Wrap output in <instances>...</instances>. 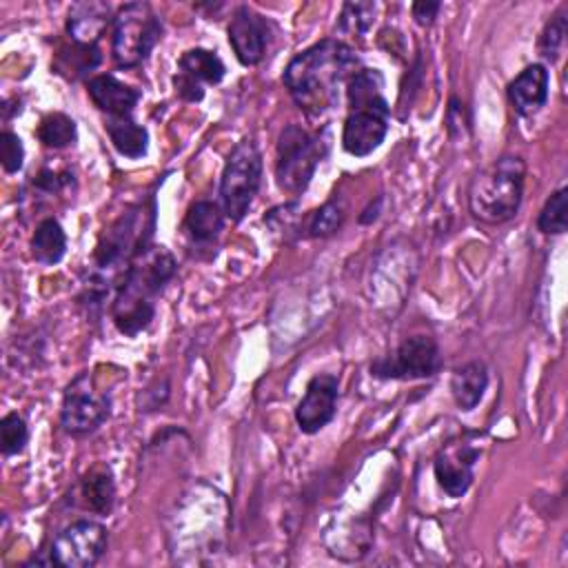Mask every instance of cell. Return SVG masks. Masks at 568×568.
Instances as JSON below:
<instances>
[{
  "mask_svg": "<svg viewBox=\"0 0 568 568\" xmlns=\"http://www.w3.org/2000/svg\"><path fill=\"white\" fill-rule=\"evenodd\" d=\"M537 229L546 235H559L568 229V189H557L537 215Z\"/></svg>",
  "mask_w": 568,
  "mask_h": 568,
  "instance_id": "26",
  "label": "cell"
},
{
  "mask_svg": "<svg viewBox=\"0 0 568 568\" xmlns=\"http://www.w3.org/2000/svg\"><path fill=\"white\" fill-rule=\"evenodd\" d=\"M359 60L342 40L326 38L291 58L282 82L293 102L311 118L337 106L342 89L359 71Z\"/></svg>",
  "mask_w": 568,
  "mask_h": 568,
  "instance_id": "1",
  "label": "cell"
},
{
  "mask_svg": "<svg viewBox=\"0 0 568 568\" xmlns=\"http://www.w3.org/2000/svg\"><path fill=\"white\" fill-rule=\"evenodd\" d=\"M111 144L115 146V151L124 158L138 160L142 155H146L149 151V131L138 124L131 115H122V118H106L104 124Z\"/></svg>",
  "mask_w": 568,
  "mask_h": 568,
  "instance_id": "20",
  "label": "cell"
},
{
  "mask_svg": "<svg viewBox=\"0 0 568 568\" xmlns=\"http://www.w3.org/2000/svg\"><path fill=\"white\" fill-rule=\"evenodd\" d=\"M111 18V7L100 0H84L71 4L67 13V33L75 44L93 47L106 31Z\"/></svg>",
  "mask_w": 568,
  "mask_h": 568,
  "instance_id": "16",
  "label": "cell"
},
{
  "mask_svg": "<svg viewBox=\"0 0 568 568\" xmlns=\"http://www.w3.org/2000/svg\"><path fill=\"white\" fill-rule=\"evenodd\" d=\"M155 229V202L153 197L149 204L140 202L129 206L118 220H113L98 240L93 260L100 273V282L104 284L111 275L120 277L129 268V264L151 246V233Z\"/></svg>",
  "mask_w": 568,
  "mask_h": 568,
  "instance_id": "5",
  "label": "cell"
},
{
  "mask_svg": "<svg viewBox=\"0 0 568 568\" xmlns=\"http://www.w3.org/2000/svg\"><path fill=\"white\" fill-rule=\"evenodd\" d=\"M87 91L93 100V104L104 111L109 118H122V115H131L135 104L140 102L142 93L129 84H124L122 80H118L111 73H102L95 75L87 82Z\"/></svg>",
  "mask_w": 568,
  "mask_h": 568,
  "instance_id": "17",
  "label": "cell"
},
{
  "mask_svg": "<svg viewBox=\"0 0 568 568\" xmlns=\"http://www.w3.org/2000/svg\"><path fill=\"white\" fill-rule=\"evenodd\" d=\"M80 493L89 510L100 515L111 513L115 501V484L111 468L106 464H95L93 468H89L80 481Z\"/></svg>",
  "mask_w": 568,
  "mask_h": 568,
  "instance_id": "22",
  "label": "cell"
},
{
  "mask_svg": "<svg viewBox=\"0 0 568 568\" xmlns=\"http://www.w3.org/2000/svg\"><path fill=\"white\" fill-rule=\"evenodd\" d=\"M0 162L7 173H18L24 162V146L22 140L13 131L0 133Z\"/></svg>",
  "mask_w": 568,
  "mask_h": 568,
  "instance_id": "31",
  "label": "cell"
},
{
  "mask_svg": "<svg viewBox=\"0 0 568 568\" xmlns=\"http://www.w3.org/2000/svg\"><path fill=\"white\" fill-rule=\"evenodd\" d=\"M268 36H271V24L255 9L242 4L233 11L229 22V42L240 64L244 67L257 64L266 53Z\"/></svg>",
  "mask_w": 568,
  "mask_h": 568,
  "instance_id": "14",
  "label": "cell"
},
{
  "mask_svg": "<svg viewBox=\"0 0 568 568\" xmlns=\"http://www.w3.org/2000/svg\"><path fill=\"white\" fill-rule=\"evenodd\" d=\"M226 75V67L215 51L195 47L180 55L178 73L173 75L175 93L186 102L204 98V84H217Z\"/></svg>",
  "mask_w": 568,
  "mask_h": 568,
  "instance_id": "12",
  "label": "cell"
},
{
  "mask_svg": "<svg viewBox=\"0 0 568 568\" xmlns=\"http://www.w3.org/2000/svg\"><path fill=\"white\" fill-rule=\"evenodd\" d=\"M339 379L331 373H320L311 377L302 399L295 406V422L302 433L313 435L320 433L337 410Z\"/></svg>",
  "mask_w": 568,
  "mask_h": 568,
  "instance_id": "13",
  "label": "cell"
},
{
  "mask_svg": "<svg viewBox=\"0 0 568 568\" xmlns=\"http://www.w3.org/2000/svg\"><path fill=\"white\" fill-rule=\"evenodd\" d=\"M98 62H100V53H98V47H95V44H93V47L75 44L73 53L69 51V53H60V55H58L55 69H58L60 73H64V71L71 69L73 75H78V73L91 71Z\"/></svg>",
  "mask_w": 568,
  "mask_h": 568,
  "instance_id": "28",
  "label": "cell"
},
{
  "mask_svg": "<svg viewBox=\"0 0 568 568\" xmlns=\"http://www.w3.org/2000/svg\"><path fill=\"white\" fill-rule=\"evenodd\" d=\"M477 459H479V448L468 442L450 444L442 448L433 462V470L439 488L453 499L464 497L473 484V475H475L473 470Z\"/></svg>",
  "mask_w": 568,
  "mask_h": 568,
  "instance_id": "15",
  "label": "cell"
},
{
  "mask_svg": "<svg viewBox=\"0 0 568 568\" xmlns=\"http://www.w3.org/2000/svg\"><path fill=\"white\" fill-rule=\"evenodd\" d=\"M373 13H375V4L373 2H346L342 7L339 27H342V31L359 36V33H364L371 27Z\"/></svg>",
  "mask_w": 568,
  "mask_h": 568,
  "instance_id": "29",
  "label": "cell"
},
{
  "mask_svg": "<svg viewBox=\"0 0 568 568\" xmlns=\"http://www.w3.org/2000/svg\"><path fill=\"white\" fill-rule=\"evenodd\" d=\"M328 146L331 138L326 129L308 133L300 124H288L277 140L275 178L280 189L291 195H300L308 186L317 164L328 153Z\"/></svg>",
  "mask_w": 568,
  "mask_h": 568,
  "instance_id": "6",
  "label": "cell"
},
{
  "mask_svg": "<svg viewBox=\"0 0 568 568\" xmlns=\"http://www.w3.org/2000/svg\"><path fill=\"white\" fill-rule=\"evenodd\" d=\"M344 217H346V206H344L342 197L335 195L308 215L306 233L311 237H328L342 226Z\"/></svg>",
  "mask_w": 568,
  "mask_h": 568,
  "instance_id": "25",
  "label": "cell"
},
{
  "mask_svg": "<svg viewBox=\"0 0 568 568\" xmlns=\"http://www.w3.org/2000/svg\"><path fill=\"white\" fill-rule=\"evenodd\" d=\"M439 366L437 342L428 335H410L393 353L377 357L371 364V375L377 379H422L435 375Z\"/></svg>",
  "mask_w": 568,
  "mask_h": 568,
  "instance_id": "10",
  "label": "cell"
},
{
  "mask_svg": "<svg viewBox=\"0 0 568 568\" xmlns=\"http://www.w3.org/2000/svg\"><path fill=\"white\" fill-rule=\"evenodd\" d=\"M564 36H566V18H564V11H557L548 24L544 27L541 31V38H539V51L541 55L546 58H555L559 47L564 44Z\"/></svg>",
  "mask_w": 568,
  "mask_h": 568,
  "instance_id": "30",
  "label": "cell"
},
{
  "mask_svg": "<svg viewBox=\"0 0 568 568\" xmlns=\"http://www.w3.org/2000/svg\"><path fill=\"white\" fill-rule=\"evenodd\" d=\"M526 162L519 155H501L475 173L468 186V209L486 224L513 220L521 206Z\"/></svg>",
  "mask_w": 568,
  "mask_h": 568,
  "instance_id": "4",
  "label": "cell"
},
{
  "mask_svg": "<svg viewBox=\"0 0 568 568\" xmlns=\"http://www.w3.org/2000/svg\"><path fill=\"white\" fill-rule=\"evenodd\" d=\"M439 9H442V4L439 2H430V0H422V2H415L410 7L415 22L422 24V27H430L435 22Z\"/></svg>",
  "mask_w": 568,
  "mask_h": 568,
  "instance_id": "32",
  "label": "cell"
},
{
  "mask_svg": "<svg viewBox=\"0 0 568 568\" xmlns=\"http://www.w3.org/2000/svg\"><path fill=\"white\" fill-rule=\"evenodd\" d=\"M548 87H550V78L546 67L535 62V64H528L524 71H519V75L508 84L506 93L513 109L519 115H530L546 104Z\"/></svg>",
  "mask_w": 568,
  "mask_h": 568,
  "instance_id": "18",
  "label": "cell"
},
{
  "mask_svg": "<svg viewBox=\"0 0 568 568\" xmlns=\"http://www.w3.org/2000/svg\"><path fill=\"white\" fill-rule=\"evenodd\" d=\"M224 211L217 202L211 200H197L189 206L186 217H184V231L189 233V237L197 244H206L213 242L222 226H224Z\"/></svg>",
  "mask_w": 568,
  "mask_h": 568,
  "instance_id": "21",
  "label": "cell"
},
{
  "mask_svg": "<svg viewBox=\"0 0 568 568\" xmlns=\"http://www.w3.org/2000/svg\"><path fill=\"white\" fill-rule=\"evenodd\" d=\"M36 135L49 149H64L78 140V129L67 113L51 111L40 120Z\"/></svg>",
  "mask_w": 568,
  "mask_h": 568,
  "instance_id": "24",
  "label": "cell"
},
{
  "mask_svg": "<svg viewBox=\"0 0 568 568\" xmlns=\"http://www.w3.org/2000/svg\"><path fill=\"white\" fill-rule=\"evenodd\" d=\"M379 206H382V197H377L375 206H368V209L364 211V215H359V222H362V224H366V222H373V220L379 215V213H377V211H379Z\"/></svg>",
  "mask_w": 568,
  "mask_h": 568,
  "instance_id": "33",
  "label": "cell"
},
{
  "mask_svg": "<svg viewBox=\"0 0 568 568\" xmlns=\"http://www.w3.org/2000/svg\"><path fill=\"white\" fill-rule=\"evenodd\" d=\"M111 415V397L93 384L89 373H80L64 390L60 406V424L73 435L82 437L98 430Z\"/></svg>",
  "mask_w": 568,
  "mask_h": 568,
  "instance_id": "9",
  "label": "cell"
},
{
  "mask_svg": "<svg viewBox=\"0 0 568 568\" xmlns=\"http://www.w3.org/2000/svg\"><path fill=\"white\" fill-rule=\"evenodd\" d=\"M262 184V153L253 140L233 146L220 178V206L224 215L240 222L257 195Z\"/></svg>",
  "mask_w": 568,
  "mask_h": 568,
  "instance_id": "8",
  "label": "cell"
},
{
  "mask_svg": "<svg viewBox=\"0 0 568 568\" xmlns=\"http://www.w3.org/2000/svg\"><path fill=\"white\" fill-rule=\"evenodd\" d=\"M109 530L93 519H78L62 528L51 544V561L62 568H91L106 550Z\"/></svg>",
  "mask_w": 568,
  "mask_h": 568,
  "instance_id": "11",
  "label": "cell"
},
{
  "mask_svg": "<svg viewBox=\"0 0 568 568\" xmlns=\"http://www.w3.org/2000/svg\"><path fill=\"white\" fill-rule=\"evenodd\" d=\"M162 38V22L146 2H126L113 16L111 55L122 69L138 67Z\"/></svg>",
  "mask_w": 568,
  "mask_h": 568,
  "instance_id": "7",
  "label": "cell"
},
{
  "mask_svg": "<svg viewBox=\"0 0 568 568\" xmlns=\"http://www.w3.org/2000/svg\"><path fill=\"white\" fill-rule=\"evenodd\" d=\"M348 115L344 120L342 146L348 155L366 158L386 138L390 106L384 95V78L377 69H359L346 84Z\"/></svg>",
  "mask_w": 568,
  "mask_h": 568,
  "instance_id": "3",
  "label": "cell"
},
{
  "mask_svg": "<svg viewBox=\"0 0 568 568\" xmlns=\"http://www.w3.org/2000/svg\"><path fill=\"white\" fill-rule=\"evenodd\" d=\"M175 257L166 246H146L124 271L113 304L111 317L115 328L135 337L155 317V297L175 275Z\"/></svg>",
  "mask_w": 568,
  "mask_h": 568,
  "instance_id": "2",
  "label": "cell"
},
{
  "mask_svg": "<svg viewBox=\"0 0 568 568\" xmlns=\"http://www.w3.org/2000/svg\"><path fill=\"white\" fill-rule=\"evenodd\" d=\"M29 248H31V255L36 262L47 264V266L58 264L67 253V233H64L62 224L55 217H44L36 226Z\"/></svg>",
  "mask_w": 568,
  "mask_h": 568,
  "instance_id": "23",
  "label": "cell"
},
{
  "mask_svg": "<svg viewBox=\"0 0 568 568\" xmlns=\"http://www.w3.org/2000/svg\"><path fill=\"white\" fill-rule=\"evenodd\" d=\"M29 439V428L24 424V419L18 413H7L0 419V448L2 455L11 457L24 450Z\"/></svg>",
  "mask_w": 568,
  "mask_h": 568,
  "instance_id": "27",
  "label": "cell"
},
{
  "mask_svg": "<svg viewBox=\"0 0 568 568\" xmlns=\"http://www.w3.org/2000/svg\"><path fill=\"white\" fill-rule=\"evenodd\" d=\"M486 386H488V371H486V364L479 359L462 364L459 368H455L450 377V393L457 408L462 410H473L481 402Z\"/></svg>",
  "mask_w": 568,
  "mask_h": 568,
  "instance_id": "19",
  "label": "cell"
}]
</instances>
